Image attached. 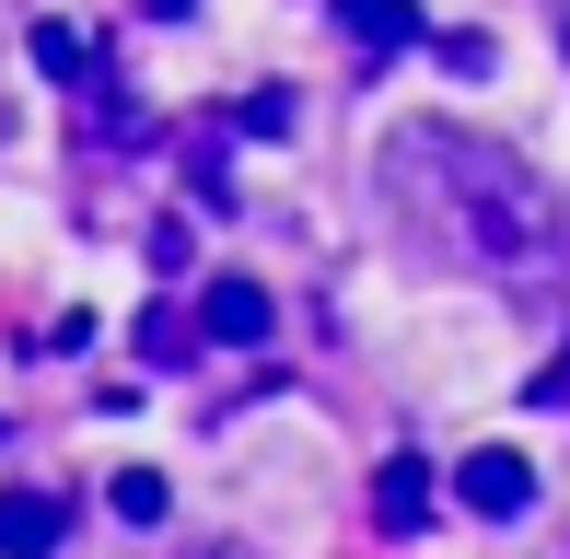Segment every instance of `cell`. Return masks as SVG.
<instances>
[{
	"label": "cell",
	"mask_w": 570,
	"mask_h": 559,
	"mask_svg": "<svg viewBox=\"0 0 570 559\" xmlns=\"http://www.w3.org/2000/svg\"><path fill=\"white\" fill-rule=\"evenodd\" d=\"M384 198H396V222L443 268L501 280V292H535V280L570 257L559 198L535 187L501 140L454 129V117H407V129H384Z\"/></svg>",
	"instance_id": "obj_1"
},
{
	"label": "cell",
	"mask_w": 570,
	"mask_h": 559,
	"mask_svg": "<svg viewBox=\"0 0 570 559\" xmlns=\"http://www.w3.org/2000/svg\"><path fill=\"white\" fill-rule=\"evenodd\" d=\"M23 47H36V70H47V82H94V47L70 36V23H36Z\"/></svg>",
	"instance_id": "obj_7"
},
{
	"label": "cell",
	"mask_w": 570,
	"mask_h": 559,
	"mask_svg": "<svg viewBox=\"0 0 570 559\" xmlns=\"http://www.w3.org/2000/svg\"><path fill=\"white\" fill-rule=\"evenodd\" d=\"M373 524H384V537H420V524H431V467H420V454H384V467H373Z\"/></svg>",
	"instance_id": "obj_5"
},
{
	"label": "cell",
	"mask_w": 570,
	"mask_h": 559,
	"mask_svg": "<svg viewBox=\"0 0 570 559\" xmlns=\"http://www.w3.org/2000/svg\"><path fill=\"white\" fill-rule=\"evenodd\" d=\"M279 326V303L256 292V280H210V292H198V339H222V350H256Z\"/></svg>",
	"instance_id": "obj_4"
},
{
	"label": "cell",
	"mask_w": 570,
	"mask_h": 559,
	"mask_svg": "<svg viewBox=\"0 0 570 559\" xmlns=\"http://www.w3.org/2000/svg\"><path fill=\"white\" fill-rule=\"evenodd\" d=\"M210 559H256V548H210Z\"/></svg>",
	"instance_id": "obj_14"
},
{
	"label": "cell",
	"mask_w": 570,
	"mask_h": 559,
	"mask_svg": "<svg viewBox=\"0 0 570 559\" xmlns=\"http://www.w3.org/2000/svg\"><path fill=\"white\" fill-rule=\"evenodd\" d=\"M187 187H198V210H233V187H222V140H187Z\"/></svg>",
	"instance_id": "obj_9"
},
{
	"label": "cell",
	"mask_w": 570,
	"mask_h": 559,
	"mask_svg": "<svg viewBox=\"0 0 570 559\" xmlns=\"http://www.w3.org/2000/svg\"><path fill=\"white\" fill-rule=\"evenodd\" d=\"M187 339H198L187 315H140V362H187Z\"/></svg>",
	"instance_id": "obj_10"
},
{
	"label": "cell",
	"mask_w": 570,
	"mask_h": 559,
	"mask_svg": "<svg viewBox=\"0 0 570 559\" xmlns=\"http://www.w3.org/2000/svg\"><path fill=\"white\" fill-rule=\"evenodd\" d=\"M559 59H570V0H559Z\"/></svg>",
	"instance_id": "obj_13"
},
{
	"label": "cell",
	"mask_w": 570,
	"mask_h": 559,
	"mask_svg": "<svg viewBox=\"0 0 570 559\" xmlns=\"http://www.w3.org/2000/svg\"><path fill=\"white\" fill-rule=\"evenodd\" d=\"M338 23H350V47H373V59H396V47H420V36H431L420 0H338Z\"/></svg>",
	"instance_id": "obj_6"
},
{
	"label": "cell",
	"mask_w": 570,
	"mask_h": 559,
	"mask_svg": "<svg viewBox=\"0 0 570 559\" xmlns=\"http://www.w3.org/2000/svg\"><path fill=\"white\" fill-rule=\"evenodd\" d=\"M117 513H128V524H164V478L128 467V478H117Z\"/></svg>",
	"instance_id": "obj_11"
},
{
	"label": "cell",
	"mask_w": 570,
	"mask_h": 559,
	"mask_svg": "<svg viewBox=\"0 0 570 559\" xmlns=\"http://www.w3.org/2000/svg\"><path fill=\"white\" fill-rule=\"evenodd\" d=\"M233 129H245V140H292V94H245V106H233Z\"/></svg>",
	"instance_id": "obj_8"
},
{
	"label": "cell",
	"mask_w": 570,
	"mask_h": 559,
	"mask_svg": "<svg viewBox=\"0 0 570 559\" xmlns=\"http://www.w3.org/2000/svg\"><path fill=\"white\" fill-rule=\"evenodd\" d=\"M524 396H535V409H570V350H559V362H548V373H535V385H524Z\"/></svg>",
	"instance_id": "obj_12"
},
{
	"label": "cell",
	"mask_w": 570,
	"mask_h": 559,
	"mask_svg": "<svg viewBox=\"0 0 570 559\" xmlns=\"http://www.w3.org/2000/svg\"><path fill=\"white\" fill-rule=\"evenodd\" d=\"M454 501H465L478 524H524V513H535V467H524L512 443H478V454L454 467Z\"/></svg>",
	"instance_id": "obj_2"
},
{
	"label": "cell",
	"mask_w": 570,
	"mask_h": 559,
	"mask_svg": "<svg viewBox=\"0 0 570 559\" xmlns=\"http://www.w3.org/2000/svg\"><path fill=\"white\" fill-rule=\"evenodd\" d=\"M59 537H70V501L59 490H0V559H59Z\"/></svg>",
	"instance_id": "obj_3"
}]
</instances>
